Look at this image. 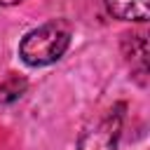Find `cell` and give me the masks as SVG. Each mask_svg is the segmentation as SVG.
Segmentation results:
<instances>
[{
  "label": "cell",
  "instance_id": "obj_1",
  "mask_svg": "<svg viewBox=\"0 0 150 150\" xmlns=\"http://www.w3.org/2000/svg\"><path fill=\"white\" fill-rule=\"evenodd\" d=\"M68 45H70V26L66 21H49L23 35L19 45V56L23 63L40 68L59 61L66 54Z\"/></svg>",
  "mask_w": 150,
  "mask_h": 150
},
{
  "label": "cell",
  "instance_id": "obj_3",
  "mask_svg": "<svg viewBox=\"0 0 150 150\" xmlns=\"http://www.w3.org/2000/svg\"><path fill=\"white\" fill-rule=\"evenodd\" d=\"M105 9L122 21H148V0H105Z\"/></svg>",
  "mask_w": 150,
  "mask_h": 150
},
{
  "label": "cell",
  "instance_id": "obj_4",
  "mask_svg": "<svg viewBox=\"0 0 150 150\" xmlns=\"http://www.w3.org/2000/svg\"><path fill=\"white\" fill-rule=\"evenodd\" d=\"M19 2H23V0H0V5H19Z\"/></svg>",
  "mask_w": 150,
  "mask_h": 150
},
{
  "label": "cell",
  "instance_id": "obj_2",
  "mask_svg": "<svg viewBox=\"0 0 150 150\" xmlns=\"http://www.w3.org/2000/svg\"><path fill=\"white\" fill-rule=\"evenodd\" d=\"M122 129V115L120 112H108L105 117L96 120L89 124L80 138H77V150H115L117 138Z\"/></svg>",
  "mask_w": 150,
  "mask_h": 150
}]
</instances>
